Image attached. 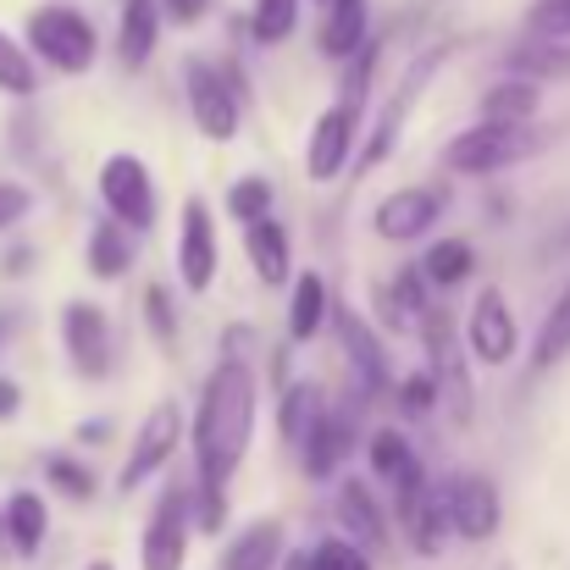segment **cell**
Returning <instances> with one entry per match:
<instances>
[{
    "label": "cell",
    "mask_w": 570,
    "mask_h": 570,
    "mask_svg": "<svg viewBox=\"0 0 570 570\" xmlns=\"http://www.w3.org/2000/svg\"><path fill=\"white\" fill-rule=\"evenodd\" d=\"M255 366L244 355H222L194 404V465H199V504L194 521L199 532L227 527V482L249 454L255 438Z\"/></svg>",
    "instance_id": "cell-1"
},
{
    "label": "cell",
    "mask_w": 570,
    "mask_h": 570,
    "mask_svg": "<svg viewBox=\"0 0 570 570\" xmlns=\"http://www.w3.org/2000/svg\"><path fill=\"white\" fill-rule=\"evenodd\" d=\"M538 145H543V134H532V122H476L443 145V167L460 178H493V173L527 161Z\"/></svg>",
    "instance_id": "cell-2"
},
{
    "label": "cell",
    "mask_w": 570,
    "mask_h": 570,
    "mask_svg": "<svg viewBox=\"0 0 570 570\" xmlns=\"http://www.w3.org/2000/svg\"><path fill=\"white\" fill-rule=\"evenodd\" d=\"M415 322H421V338H426V372L438 382V399H449V421L465 426L471 410H476L471 377H465V338H460V327L443 305H421Z\"/></svg>",
    "instance_id": "cell-3"
},
{
    "label": "cell",
    "mask_w": 570,
    "mask_h": 570,
    "mask_svg": "<svg viewBox=\"0 0 570 570\" xmlns=\"http://www.w3.org/2000/svg\"><path fill=\"white\" fill-rule=\"evenodd\" d=\"M28 45L56 67V72H89L95 56H100V39H95V22L72 6H39L28 17Z\"/></svg>",
    "instance_id": "cell-4"
},
{
    "label": "cell",
    "mask_w": 570,
    "mask_h": 570,
    "mask_svg": "<svg viewBox=\"0 0 570 570\" xmlns=\"http://www.w3.org/2000/svg\"><path fill=\"white\" fill-rule=\"evenodd\" d=\"M449 61V45H438V50H426V56H415L410 61V72H404V83L387 95V106H382L377 128H372V139H366V150H361V161H355V184L361 178H372L382 161L393 156V145H399V134H404V117H410V106L421 100V89L438 78V67Z\"/></svg>",
    "instance_id": "cell-5"
},
{
    "label": "cell",
    "mask_w": 570,
    "mask_h": 570,
    "mask_svg": "<svg viewBox=\"0 0 570 570\" xmlns=\"http://www.w3.org/2000/svg\"><path fill=\"white\" fill-rule=\"evenodd\" d=\"M361 111H366V100H361V95H344V100H333V106L316 117V128H311V150H305V173H311V184H333V178L355 161Z\"/></svg>",
    "instance_id": "cell-6"
},
{
    "label": "cell",
    "mask_w": 570,
    "mask_h": 570,
    "mask_svg": "<svg viewBox=\"0 0 570 570\" xmlns=\"http://www.w3.org/2000/svg\"><path fill=\"white\" fill-rule=\"evenodd\" d=\"M100 199L106 210L128 227V233H150L156 227V184H150V167L128 150L106 156L100 167Z\"/></svg>",
    "instance_id": "cell-7"
},
{
    "label": "cell",
    "mask_w": 570,
    "mask_h": 570,
    "mask_svg": "<svg viewBox=\"0 0 570 570\" xmlns=\"http://www.w3.org/2000/svg\"><path fill=\"white\" fill-rule=\"evenodd\" d=\"M61 344H67V361L72 372L89 382H100L111 372V355H117V338H111V316L89 299H72L61 311Z\"/></svg>",
    "instance_id": "cell-8"
},
{
    "label": "cell",
    "mask_w": 570,
    "mask_h": 570,
    "mask_svg": "<svg viewBox=\"0 0 570 570\" xmlns=\"http://www.w3.org/2000/svg\"><path fill=\"white\" fill-rule=\"evenodd\" d=\"M443 510H449V532H460L465 543H488L499 538L504 527V504H499V488L482 476V471H465L443 488Z\"/></svg>",
    "instance_id": "cell-9"
},
{
    "label": "cell",
    "mask_w": 570,
    "mask_h": 570,
    "mask_svg": "<svg viewBox=\"0 0 570 570\" xmlns=\"http://www.w3.org/2000/svg\"><path fill=\"white\" fill-rule=\"evenodd\" d=\"M178 438H184V410L173 404V399H161L150 415H145V426H139V438H134V449H128V465H122V493H134V488H145L173 454H178Z\"/></svg>",
    "instance_id": "cell-10"
},
{
    "label": "cell",
    "mask_w": 570,
    "mask_h": 570,
    "mask_svg": "<svg viewBox=\"0 0 570 570\" xmlns=\"http://www.w3.org/2000/svg\"><path fill=\"white\" fill-rule=\"evenodd\" d=\"M184 89H189L194 128H199L205 139L227 145V139L238 134V95H233V83H227V78L216 72V67H205V61H189V72H184Z\"/></svg>",
    "instance_id": "cell-11"
},
{
    "label": "cell",
    "mask_w": 570,
    "mask_h": 570,
    "mask_svg": "<svg viewBox=\"0 0 570 570\" xmlns=\"http://www.w3.org/2000/svg\"><path fill=\"white\" fill-rule=\"evenodd\" d=\"M333 311V327H338V344H344V355H350V372L361 382V399H377L382 387H393V372H387V350H382V338L350 311V305H327Z\"/></svg>",
    "instance_id": "cell-12"
},
{
    "label": "cell",
    "mask_w": 570,
    "mask_h": 570,
    "mask_svg": "<svg viewBox=\"0 0 570 570\" xmlns=\"http://www.w3.org/2000/svg\"><path fill=\"white\" fill-rule=\"evenodd\" d=\"M465 344L482 366H510L515 361V316L504 305L499 288H482L476 305H471V327H465Z\"/></svg>",
    "instance_id": "cell-13"
},
{
    "label": "cell",
    "mask_w": 570,
    "mask_h": 570,
    "mask_svg": "<svg viewBox=\"0 0 570 570\" xmlns=\"http://www.w3.org/2000/svg\"><path fill=\"white\" fill-rule=\"evenodd\" d=\"M178 277L189 294H205L216 283V222L205 210V199L184 205V233H178Z\"/></svg>",
    "instance_id": "cell-14"
},
{
    "label": "cell",
    "mask_w": 570,
    "mask_h": 570,
    "mask_svg": "<svg viewBox=\"0 0 570 570\" xmlns=\"http://www.w3.org/2000/svg\"><path fill=\"white\" fill-rule=\"evenodd\" d=\"M189 554V493H167L145 527V570H184Z\"/></svg>",
    "instance_id": "cell-15"
},
{
    "label": "cell",
    "mask_w": 570,
    "mask_h": 570,
    "mask_svg": "<svg viewBox=\"0 0 570 570\" xmlns=\"http://www.w3.org/2000/svg\"><path fill=\"white\" fill-rule=\"evenodd\" d=\"M350 449H355V426H350V415L322 404V415H316V421L305 426V438H299L305 476H311V482H327V476L344 465V454H350Z\"/></svg>",
    "instance_id": "cell-16"
},
{
    "label": "cell",
    "mask_w": 570,
    "mask_h": 570,
    "mask_svg": "<svg viewBox=\"0 0 570 570\" xmlns=\"http://www.w3.org/2000/svg\"><path fill=\"white\" fill-rule=\"evenodd\" d=\"M443 216V199L432 189H393L387 199L377 205V233L387 244H415V238H426V227Z\"/></svg>",
    "instance_id": "cell-17"
},
{
    "label": "cell",
    "mask_w": 570,
    "mask_h": 570,
    "mask_svg": "<svg viewBox=\"0 0 570 570\" xmlns=\"http://www.w3.org/2000/svg\"><path fill=\"white\" fill-rule=\"evenodd\" d=\"M338 527L350 532V543H361L366 554L372 549H387V515L382 504L372 499V488L361 476H344L338 482Z\"/></svg>",
    "instance_id": "cell-18"
},
{
    "label": "cell",
    "mask_w": 570,
    "mask_h": 570,
    "mask_svg": "<svg viewBox=\"0 0 570 570\" xmlns=\"http://www.w3.org/2000/svg\"><path fill=\"white\" fill-rule=\"evenodd\" d=\"M244 249H249V266H255L261 283L283 288L294 277V249H288V227L283 222H272V216L244 222Z\"/></svg>",
    "instance_id": "cell-19"
},
{
    "label": "cell",
    "mask_w": 570,
    "mask_h": 570,
    "mask_svg": "<svg viewBox=\"0 0 570 570\" xmlns=\"http://www.w3.org/2000/svg\"><path fill=\"white\" fill-rule=\"evenodd\" d=\"M0 527H6L11 549H17L22 560H33V554L45 549V532H50V510H45V499H39V493L17 488V493L6 499V510H0Z\"/></svg>",
    "instance_id": "cell-20"
},
{
    "label": "cell",
    "mask_w": 570,
    "mask_h": 570,
    "mask_svg": "<svg viewBox=\"0 0 570 570\" xmlns=\"http://www.w3.org/2000/svg\"><path fill=\"white\" fill-rule=\"evenodd\" d=\"M156 39H161V6H156V0H128V6H122V28H117V56H122V67L139 72V67L150 61Z\"/></svg>",
    "instance_id": "cell-21"
},
{
    "label": "cell",
    "mask_w": 570,
    "mask_h": 570,
    "mask_svg": "<svg viewBox=\"0 0 570 570\" xmlns=\"http://www.w3.org/2000/svg\"><path fill=\"white\" fill-rule=\"evenodd\" d=\"M372 39V6L366 0H327V22H322V50L327 56H355Z\"/></svg>",
    "instance_id": "cell-22"
},
{
    "label": "cell",
    "mask_w": 570,
    "mask_h": 570,
    "mask_svg": "<svg viewBox=\"0 0 570 570\" xmlns=\"http://www.w3.org/2000/svg\"><path fill=\"white\" fill-rule=\"evenodd\" d=\"M283 549H288L283 521H255L233 538V549L222 554V570H277Z\"/></svg>",
    "instance_id": "cell-23"
},
{
    "label": "cell",
    "mask_w": 570,
    "mask_h": 570,
    "mask_svg": "<svg viewBox=\"0 0 570 570\" xmlns=\"http://www.w3.org/2000/svg\"><path fill=\"white\" fill-rule=\"evenodd\" d=\"M538 106H543L538 78L510 72L504 83H493V89L482 95V122H532V117H538Z\"/></svg>",
    "instance_id": "cell-24"
},
{
    "label": "cell",
    "mask_w": 570,
    "mask_h": 570,
    "mask_svg": "<svg viewBox=\"0 0 570 570\" xmlns=\"http://www.w3.org/2000/svg\"><path fill=\"white\" fill-rule=\"evenodd\" d=\"M128 266H134V233L117 216H100L89 233V272L117 283V277H128Z\"/></svg>",
    "instance_id": "cell-25"
},
{
    "label": "cell",
    "mask_w": 570,
    "mask_h": 570,
    "mask_svg": "<svg viewBox=\"0 0 570 570\" xmlns=\"http://www.w3.org/2000/svg\"><path fill=\"white\" fill-rule=\"evenodd\" d=\"M322 316H327V283L316 272H299L294 277V299H288V338L294 344H311L316 327H322Z\"/></svg>",
    "instance_id": "cell-26"
},
{
    "label": "cell",
    "mask_w": 570,
    "mask_h": 570,
    "mask_svg": "<svg viewBox=\"0 0 570 570\" xmlns=\"http://www.w3.org/2000/svg\"><path fill=\"white\" fill-rule=\"evenodd\" d=\"M510 72H538V78H570V45L554 33H532L527 45L510 50Z\"/></svg>",
    "instance_id": "cell-27"
},
{
    "label": "cell",
    "mask_w": 570,
    "mask_h": 570,
    "mask_svg": "<svg viewBox=\"0 0 570 570\" xmlns=\"http://www.w3.org/2000/svg\"><path fill=\"white\" fill-rule=\"evenodd\" d=\"M471 266H476L471 244H465V238H443V244H432V249H426L421 277H426V283H438V288H460V283L471 277Z\"/></svg>",
    "instance_id": "cell-28"
},
{
    "label": "cell",
    "mask_w": 570,
    "mask_h": 570,
    "mask_svg": "<svg viewBox=\"0 0 570 570\" xmlns=\"http://www.w3.org/2000/svg\"><path fill=\"white\" fill-rule=\"evenodd\" d=\"M404 532H410V549H415V554H438V549H443V538H449V510H443V493H432V488H426V499L410 510Z\"/></svg>",
    "instance_id": "cell-29"
},
{
    "label": "cell",
    "mask_w": 570,
    "mask_h": 570,
    "mask_svg": "<svg viewBox=\"0 0 570 570\" xmlns=\"http://www.w3.org/2000/svg\"><path fill=\"white\" fill-rule=\"evenodd\" d=\"M566 355H570V288L554 299V311H549V322H543V333L532 344V372H554Z\"/></svg>",
    "instance_id": "cell-30"
},
{
    "label": "cell",
    "mask_w": 570,
    "mask_h": 570,
    "mask_svg": "<svg viewBox=\"0 0 570 570\" xmlns=\"http://www.w3.org/2000/svg\"><path fill=\"white\" fill-rule=\"evenodd\" d=\"M322 415V387H311V382H294L288 393H283V404H277V426H283V443L288 449H299V438H305V426Z\"/></svg>",
    "instance_id": "cell-31"
},
{
    "label": "cell",
    "mask_w": 570,
    "mask_h": 570,
    "mask_svg": "<svg viewBox=\"0 0 570 570\" xmlns=\"http://www.w3.org/2000/svg\"><path fill=\"white\" fill-rule=\"evenodd\" d=\"M249 28H255L261 45H283V39L299 28V0H255Z\"/></svg>",
    "instance_id": "cell-32"
},
{
    "label": "cell",
    "mask_w": 570,
    "mask_h": 570,
    "mask_svg": "<svg viewBox=\"0 0 570 570\" xmlns=\"http://www.w3.org/2000/svg\"><path fill=\"white\" fill-rule=\"evenodd\" d=\"M0 89L6 95H33L39 89V72H33V61H28V50L0 28Z\"/></svg>",
    "instance_id": "cell-33"
},
{
    "label": "cell",
    "mask_w": 570,
    "mask_h": 570,
    "mask_svg": "<svg viewBox=\"0 0 570 570\" xmlns=\"http://www.w3.org/2000/svg\"><path fill=\"white\" fill-rule=\"evenodd\" d=\"M311 570H372V554L350 538H322L311 549Z\"/></svg>",
    "instance_id": "cell-34"
},
{
    "label": "cell",
    "mask_w": 570,
    "mask_h": 570,
    "mask_svg": "<svg viewBox=\"0 0 570 570\" xmlns=\"http://www.w3.org/2000/svg\"><path fill=\"white\" fill-rule=\"evenodd\" d=\"M145 322H150V333H156V344H178V311H173V294L161 288V283H150L145 288Z\"/></svg>",
    "instance_id": "cell-35"
},
{
    "label": "cell",
    "mask_w": 570,
    "mask_h": 570,
    "mask_svg": "<svg viewBox=\"0 0 570 570\" xmlns=\"http://www.w3.org/2000/svg\"><path fill=\"white\" fill-rule=\"evenodd\" d=\"M421 266H404L399 277H393V288H387V316L393 322H404V316H415L421 305H426V294H421Z\"/></svg>",
    "instance_id": "cell-36"
},
{
    "label": "cell",
    "mask_w": 570,
    "mask_h": 570,
    "mask_svg": "<svg viewBox=\"0 0 570 570\" xmlns=\"http://www.w3.org/2000/svg\"><path fill=\"white\" fill-rule=\"evenodd\" d=\"M266 205H272V184H266V178H238V184L227 189V210H233L238 222L266 216Z\"/></svg>",
    "instance_id": "cell-37"
},
{
    "label": "cell",
    "mask_w": 570,
    "mask_h": 570,
    "mask_svg": "<svg viewBox=\"0 0 570 570\" xmlns=\"http://www.w3.org/2000/svg\"><path fill=\"white\" fill-rule=\"evenodd\" d=\"M45 476H50V488H61L67 499H95V476H89V465H78V460H67V454H56V460L45 465Z\"/></svg>",
    "instance_id": "cell-38"
},
{
    "label": "cell",
    "mask_w": 570,
    "mask_h": 570,
    "mask_svg": "<svg viewBox=\"0 0 570 570\" xmlns=\"http://www.w3.org/2000/svg\"><path fill=\"white\" fill-rule=\"evenodd\" d=\"M410 460V443H404V432H393V426H382L377 438H372V471H377L382 482L399 471Z\"/></svg>",
    "instance_id": "cell-39"
},
{
    "label": "cell",
    "mask_w": 570,
    "mask_h": 570,
    "mask_svg": "<svg viewBox=\"0 0 570 570\" xmlns=\"http://www.w3.org/2000/svg\"><path fill=\"white\" fill-rule=\"evenodd\" d=\"M527 28H532V33L570 39V0H538V6L527 11Z\"/></svg>",
    "instance_id": "cell-40"
},
{
    "label": "cell",
    "mask_w": 570,
    "mask_h": 570,
    "mask_svg": "<svg viewBox=\"0 0 570 570\" xmlns=\"http://www.w3.org/2000/svg\"><path fill=\"white\" fill-rule=\"evenodd\" d=\"M438 404V382H432V372H415V377L399 382V410L404 415H426Z\"/></svg>",
    "instance_id": "cell-41"
},
{
    "label": "cell",
    "mask_w": 570,
    "mask_h": 570,
    "mask_svg": "<svg viewBox=\"0 0 570 570\" xmlns=\"http://www.w3.org/2000/svg\"><path fill=\"white\" fill-rule=\"evenodd\" d=\"M28 205H33V194L22 189V184H0V227L22 222V216H28Z\"/></svg>",
    "instance_id": "cell-42"
},
{
    "label": "cell",
    "mask_w": 570,
    "mask_h": 570,
    "mask_svg": "<svg viewBox=\"0 0 570 570\" xmlns=\"http://www.w3.org/2000/svg\"><path fill=\"white\" fill-rule=\"evenodd\" d=\"M161 6H167V17H178V22H194V17H199V11H205L210 0H161Z\"/></svg>",
    "instance_id": "cell-43"
},
{
    "label": "cell",
    "mask_w": 570,
    "mask_h": 570,
    "mask_svg": "<svg viewBox=\"0 0 570 570\" xmlns=\"http://www.w3.org/2000/svg\"><path fill=\"white\" fill-rule=\"evenodd\" d=\"M17 404H22V387H17L11 377H0V421H6V415H17Z\"/></svg>",
    "instance_id": "cell-44"
},
{
    "label": "cell",
    "mask_w": 570,
    "mask_h": 570,
    "mask_svg": "<svg viewBox=\"0 0 570 570\" xmlns=\"http://www.w3.org/2000/svg\"><path fill=\"white\" fill-rule=\"evenodd\" d=\"M277 566L283 570H311V554H299V549L288 554V549H283V560H277Z\"/></svg>",
    "instance_id": "cell-45"
},
{
    "label": "cell",
    "mask_w": 570,
    "mask_h": 570,
    "mask_svg": "<svg viewBox=\"0 0 570 570\" xmlns=\"http://www.w3.org/2000/svg\"><path fill=\"white\" fill-rule=\"evenodd\" d=\"M17 322H22V316H17V311H0V350H6V338H11V333H17Z\"/></svg>",
    "instance_id": "cell-46"
},
{
    "label": "cell",
    "mask_w": 570,
    "mask_h": 570,
    "mask_svg": "<svg viewBox=\"0 0 570 570\" xmlns=\"http://www.w3.org/2000/svg\"><path fill=\"white\" fill-rule=\"evenodd\" d=\"M89 570H111V566H106V560H95V566H89Z\"/></svg>",
    "instance_id": "cell-47"
},
{
    "label": "cell",
    "mask_w": 570,
    "mask_h": 570,
    "mask_svg": "<svg viewBox=\"0 0 570 570\" xmlns=\"http://www.w3.org/2000/svg\"><path fill=\"white\" fill-rule=\"evenodd\" d=\"M499 570H515V566H499Z\"/></svg>",
    "instance_id": "cell-48"
},
{
    "label": "cell",
    "mask_w": 570,
    "mask_h": 570,
    "mask_svg": "<svg viewBox=\"0 0 570 570\" xmlns=\"http://www.w3.org/2000/svg\"><path fill=\"white\" fill-rule=\"evenodd\" d=\"M0 538H6V527H0Z\"/></svg>",
    "instance_id": "cell-49"
}]
</instances>
